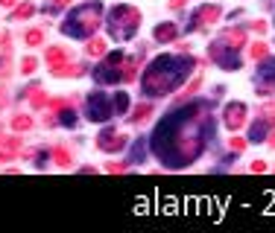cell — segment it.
Instances as JSON below:
<instances>
[{"instance_id":"obj_1","label":"cell","mask_w":275,"mask_h":233,"mask_svg":"<svg viewBox=\"0 0 275 233\" xmlns=\"http://www.w3.org/2000/svg\"><path fill=\"white\" fill-rule=\"evenodd\" d=\"M205 128H208V105L205 102H190L182 111H173L158 122V128L153 134V149L170 169H182L202 154Z\"/></svg>"},{"instance_id":"obj_2","label":"cell","mask_w":275,"mask_h":233,"mask_svg":"<svg viewBox=\"0 0 275 233\" xmlns=\"http://www.w3.org/2000/svg\"><path fill=\"white\" fill-rule=\"evenodd\" d=\"M190 67H193V62L188 56H158L153 64L147 67L141 88H144L147 96H167L170 90H176L188 79Z\"/></svg>"},{"instance_id":"obj_3","label":"cell","mask_w":275,"mask_h":233,"mask_svg":"<svg viewBox=\"0 0 275 233\" xmlns=\"http://www.w3.org/2000/svg\"><path fill=\"white\" fill-rule=\"evenodd\" d=\"M100 18H103V6L100 3H88V6H79L68 15V20L62 24V32L70 35V38H91L100 26Z\"/></svg>"},{"instance_id":"obj_4","label":"cell","mask_w":275,"mask_h":233,"mask_svg":"<svg viewBox=\"0 0 275 233\" xmlns=\"http://www.w3.org/2000/svg\"><path fill=\"white\" fill-rule=\"evenodd\" d=\"M141 26V12L135 6H114L108 12V32L114 41H129Z\"/></svg>"},{"instance_id":"obj_5","label":"cell","mask_w":275,"mask_h":233,"mask_svg":"<svg viewBox=\"0 0 275 233\" xmlns=\"http://www.w3.org/2000/svg\"><path fill=\"white\" fill-rule=\"evenodd\" d=\"M123 62H126V58H123V52H111L103 64L97 67L94 79H97V82H103V84H108V82H123Z\"/></svg>"},{"instance_id":"obj_6","label":"cell","mask_w":275,"mask_h":233,"mask_svg":"<svg viewBox=\"0 0 275 233\" xmlns=\"http://www.w3.org/2000/svg\"><path fill=\"white\" fill-rule=\"evenodd\" d=\"M85 111H88V120L94 122H103L108 116L114 114V105H111V96L108 94H88V102H85Z\"/></svg>"},{"instance_id":"obj_7","label":"cell","mask_w":275,"mask_h":233,"mask_svg":"<svg viewBox=\"0 0 275 233\" xmlns=\"http://www.w3.org/2000/svg\"><path fill=\"white\" fill-rule=\"evenodd\" d=\"M211 58H214V62H217L220 67H225V70H237V67H240V58H237L234 47H231V44L225 47V41H223V38L211 44Z\"/></svg>"},{"instance_id":"obj_8","label":"cell","mask_w":275,"mask_h":233,"mask_svg":"<svg viewBox=\"0 0 275 233\" xmlns=\"http://www.w3.org/2000/svg\"><path fill=\"white\" fill-rule=\"evenodd\" d=\"M223 15V9L217 6V3H208V6H199L196 12H193V20H190V30H205L211 26L217 18Z\"/></svg>"},{"instance_id":"obj_9","label":"cell","mask_w":275,"mask_h":233,"mask_svg":"<svg viewBox=\"0 0 275 233\" xmlns=\"http://www.w3.org/2000/svg\"><path fill=\"white\" fill-rule=\"evenodd\" d=\"M223 120H225V126H228L231 132L240 128L243 122H246V105H243V102H228L225 111H223Z\"/></svg>"},{"instance_id":"obj_10","label":"cell","mask_w":275,"mask_h":233,"mask_svg":"<svg viewBox=\"0 0 275 233\" xmlns=\"http://www.w3.org/2000/svg\"><path fill=\"white\" fill-rule=\"evenodd\" d=\"M97 146H100L103 152H117V149H123V146H126V137H123V134H117L114 128H105V132L97 137Z\"/></svg>"},{"instance_id":"obj_11","label":"cell","mask_w":275,"mask_h":233,"mask_svg":"<svg viewBox=\"0 0 275 233\" xmlns=\"http://www.w3.org/2000/svg\"><path fill=\"white\" fill-rule=\"evenodd\" d=\"M18 152H21V140L18 137H0V164L18 158Z\"/></svg>"},{"instance_id":"obj_12","label":"cell","mask_w":275,"mask_h":233,"mask_svg":"<svg viewBox=\"0 0 275 233\" xmlns=\"http://www.w3.org/2000/svg\"><path fill=\"white\" fill-rule=\"evenodd\" d=\"M153 35L158 44H170V41H176V35H179V26L176 24H158Z\"/></svg>"},{"instance_id":"obj_13","label":"cell","mask_w":275,"mask_h":233,"mask_svg":"<svg viewBox=\"0 0 275 233\" xmlns=\"http://www.w3.org/2000/svg\"><path fill=\"white\" fill-rule=\"evenodd\" d=\"M223 41H225V44H231L234 50H240L243 44H246V32H243L240 26H237V30H225Z\"/></svg>"},{"instance_id":"obj_14","label":"cell","mask_w":275,"mask_h":233,"mask_svg":"<svg viewBox=\"0 0 275 233\" xmlns=\"http://www.w3.org/2000/svg\"><path fill=\"white\" fill-rule=\"evenodd\" d=\"M68 56H70V52L65 50V47H50V50H47V64H50V67L62 64V62H68Z\"/></svg>"},{"instance_id":"obj_15","label":"cell","mask_w":275,"mask_h":233,"mask_svg":"<svg viewBox=\"0 0 275 233\" xmlns=\"http://www.w3.org/2000/svg\"><path fill=\"white\" fill-rule=\"evenodd\" d=\"M53 76H82V67L79 64H56L53 67Z\"/></svg>"},{"instance_id":"obj_16","label":"cell","mask_w":275,"mask_h":233,"mask_svg":"<svg viewBox=\"0 0 275 233\" xmlns=\"http://www.w3.org/2000/svg\"><path fill=\"white\" fill-rule=\"evenodd\" d=\"M138 73V58H126L123 62V82H132Z\"/></svg>"},{"instance_id":"obj_17","label":"cell","mask_w":275,"mask_h":233,"mask_svg":"<svg viewBox=\"0 0 275 233\" xmlns=\"http://www.w3.org/2000/svg\"><path fill=\"white\" fill-rule=\"evenodd\" d=\"M150 114H153V108H150V105H138L129 120H132V122H147V120H150Z\"/></svg>"},{"instance_id":"obj_18","label":"cell","mask_w":275,"mask_h":233,"mask_svg":"<svg viewBox=\"0 0 275 233\" xmlns=\"http://www.w3.org/2000/svg\"><path fill=\"white\" fill-rule=\"evenodd\" d=\"M266 128H269V122L258 120V122L252 126V137H249V140H252V143H260V140H263V134H266Z\"/></svg>"},{"instance_id":"obj_19","label":"cell","mask_w":275,"mask_h":233,"mask_svg":"<svg viewBox=\"0 0 275 233\" xmlns=\"http://www.w3.org/2000/svg\"><path fill=\"white\" fill-rule=\"evenodd\" d=\"M12 128H15V132H30V128H33V120L18 114V116H12Z\"/></svg>"},{"instance_id":"obj_20","label":"cell","mask_w":275,"mask_h":233,"mask_svg":"<svg viewBox=\"0 0 275 233\" xmlns=\"http://www.w3.org/2000/svg\"><path fill=\"white\" fill-rule=\"evenodd\" d=\"M88 56H103L105 52V41H100V38H91L88 41V47H85Z\"/></svg>"},{"instance_id":"obj_21","label":"cell","mask_w":275,"mask_h":233,"mask_svg":"<svg viewBox=\"0 0 275 233\" xmlns=\"http://www.w3.org/2000/svg\"><path fill=\"white\" fill-rule=\"evenodd\" d=\"M30 94H33V96H30V102H33V108H44V105H50V100H47V94H44V90H30Z\"/></svg>"},{"instance_id":"obj_22","label":"cell","mask_w":275,"mask_h":233,"mask_svg":"<svg viewBox=\"0 0 275 233\" xmlns=\"http://www.w3.org/2000/svg\"><path fill=\"white\" fill-rule=\"evenodd\" d=\"M33 12H35L33 3H21V6L15 9V20H27V18L33 15Z\"/></svg>"},{"instance_id":"obj_23","label":"cell","mask_w":275,"mask_h":233,"mask_svg":"<svg viewBox=\"0 0 275 233\" xmlns=\"http://www.w3.org/2000/svg\"><path fill=\"white\" fill-rule=\"evenodd\" d=\"M260 120H263V122H269V126H275V105H272V102H266V105L260 108Z\"/></svg>"},{"instance_id":"obj_24","label":"cell","mask_w":275,"mask_h":233,"mask_svg":"<svg viewBox=\"0 0 275 233\" xmlns=\"http://www.w3.org/2000/svg\"><path fill=\"white\" fill-rule=\"evenodd\" d=\"M266 52H269V47H266L263 41H255V44L249 47V56H252V58H263Z\"/></svg>"},{"instance_id":"obj_25","label":"cell","mask_w":275,"mask_h":233,"mask_svg":"<svg viewBox=\"0 0 275 233\" xmlns=\"http://www.w3.org/2000/svg\"><path fill=\"white\" fill-rule=\"evenodd\" d=\"M53 158H56V164H59V166H70V154L62 149V146H56V149H53Z\"/></svg>"},{"instance_id":"obj_26","label":"cell","mask_w":275,"mask_h":233,"mask_svg":"<svg viewBox=\"0 0 275 233\" xmlns=\"http://www.w3.org/2000/svg\"><path fill=\"white\" fill-rule=\"evenodd\" d=\"M41 41H44V32H41V30H30V32H27V44H30V47H38Z\"/></svg>"},{"instance_id":"obj_27","label":"cell","mask_w":275,"mask_h":233,"mask_svg":"<svg viewBox=\"0 0 275 233\" xmlns=\"http://www.w3.org/2000/svg\"><path fill=\"white\" fill-rule=\"evenodd\" d=\"M126 108H129V96H126V94H114V111L123 114Z\"/></svg>"},{"instance_id":"obj_28","label":"cell","mask_w":275,"mask_h":233,"mask_svg":"<svg viewBox=\"0 0 275 233\" xmlns=\"http://www.w3.org/2000/svg\"><path fill=\"white\" fill-rule=\"evenodd\" d=\"M35 70V58H24L21 62V73H33Z\"/></svg>"},{"instance_id":"obj_29","label":"cell","mask_w":275,"mask_h":233,"mask_svg":"<svg viewBox=\"0 0 275 233\" xmlns=\"http://www.w3.org/2000/svg\"><path fill=\"white\" fill-rule=\"evenodd\" d=\"M68 105H70V100H53V102H50V108H53V111H65Z\"/></svg>"},{"instance_id":"obj_30","label":"cell","mask_w":275,"mask_h":233,"mask_svg":"<svg viewBox=\"0 0 275 233\" xmlns=\"http://www.w3.org/2000/svg\"><path fill=\"white\" fill-rule=\"evenodd\" d=\"M62 126H76V114L73 111H65L62 114Z\"/></svg>"},{"instance_id":"obj_31","label":"cell","mask_w":275,"mask_h":233,"mask_svg":"<svg viewBox=\"0 0 275 233\" xmlns=\"http://www.w3.org/2000/svg\"><path fill=\"white\" fill-rule=\"evenodd\" d=\"M231 149H234V152H243V149H246V140L234 137V140H231Z\"/></svg>"},{"instance_id":"obj_32","label":"cell","mask_w":275,"mask_h":233,"mask_svg":"<svg viewBox=\"0 0 275 233\" xmlns=\"http://www.w3.org/2000/svg\"><path fill=\"white\" fill-rule=\"evenodd\" d=\"M252 172H266V164H263V160H255V164H252Z\"/></svg>"},{"instance_id":"obj_33","label":"cell","mask_w":275,"mask_h":233,"mask_svg":"<svg viewBox=\"0 0 275 233\" xmlns=\"http://www.w3.org/2000/svg\"><path fill=\"white\" fill-rule=\"evenodd\" d=\"M105 169H108V172H123V169H126V166H123V164H108V166H105Z\"/></svg>"},{"instance_id":"obj_34","label":"cell","mask_w":275,"mask_h":233,"mask_svg":"<svg viewBox=\"0 0 275 233\" xmlns=\"http://www.w3.org/2000/svg\"><path fill=\"white\" fill-rule=\"evenodd\" d=\"M185 3H188V0H170V9H182Z\"/></svg>"},{"instance_id":"obj_35","label":"cell","mask_w":275,"mask_h":233,"mask_svg":"<svg viewBox=\"0 0 275 233\" xmlns=\"http://www.w3.org/2000/svg\"><path fill=\"white\" fill-rule=\"evenodd\" d=\"M252 26H255V32H263V30H266V24H263V20H255Z\"/></svg>"},{"instance_id":"obj_36","label":"cell","mask_w":275,"mask_h":233,"mask_svg":"<svg viewBox=\"0 0 275 233\" xmlns=\"http://www.w3.org/2000/svg\"><path fill=\"white\" fill-rule=\"evenodd\" d=\"M0 3H3V6H15L18 0H0Z\"/></svg>"},{"instance_id":"obj_37","label":"cell","mask_w":275,"mask_h":233,"mask_svg":"<svg viewBox=\"0 0 275 233\" xmlns=\"http://www.w3.org/2000/svg\"><path fill=\"white\" fill-rule=\"evenodd\" d=\"M269 146H272V149H275V132L269 134Z\"/></svg>"},{"instance_id":"obj_38","label":"cell","mask_w":275,"mask_h":233,"mask_svg":"<svg viewBox=\"0 0 275 233\" xmlns=\"http://www.w3.org/2000/svg\"><path fill=\"white\" fill-rule=\"evenodd\" d=\"M70 0H56V6H68Z\"/></svg>"}]
</instances>
